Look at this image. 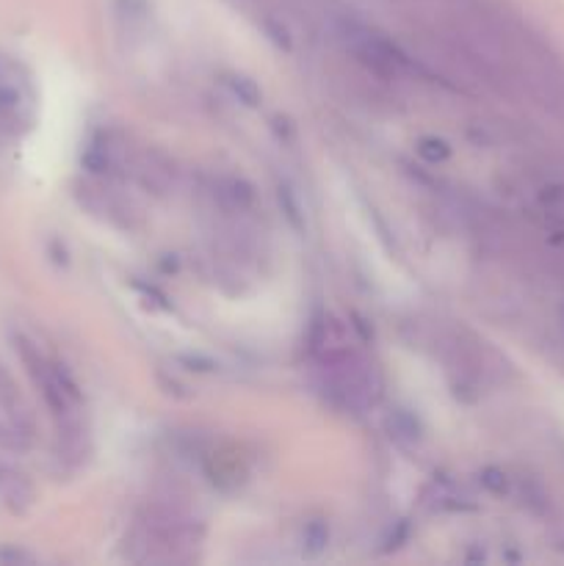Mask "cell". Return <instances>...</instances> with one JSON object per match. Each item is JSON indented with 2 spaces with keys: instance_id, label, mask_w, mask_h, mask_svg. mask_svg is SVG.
Listing matches in <instances>:
<instances>
[{
  "instance_id": "cell-1",
  "label": "cell",
  "mask_w": 564,
  "mask_h": 566,
  "mask_svg": "<svg viewBox=\"0 0 564 566\" xmlns=\"http://www.w3.org/2000/svg\"><path fill=\"white\" fill-rule=\"evenodd\" d=\"M17 348H20L22 363H25L28 374H31L33 385H36L39 392H42L50 412H53L59 420H64V423L77 420V412H81V392H77L75 381L70 379V374H66L53 357L39 352V346H33V343L25 340V337L17 340Z\"/></svg>"
},
{
  "instance_id": "cell-4",
  "label": "cell",
  "mask_w": 564,
  "mask_h": 566,
  "mask_svg": "<svg viewBox=\"0 0 564 566\" xmlns=\"http://www.w3.org/2000/svg\"><path fill=\"white\" fill-rule=\"evenodd\" d=\"M28 497H31V492H28V486L22 484L20 475L0 468V501L9 503V506H17V503H25Z\"/></svg>"
},
{
  "instance_id": "cell-3",
  "label": "cell",
  "mask_w": 564,
  "mask_h": 566,
  "mask_svg": "<svg viewBox=\"0 0 564 566\" xmlns=\"http://www.w3.org/2000/svg\"><path fill=\"white\" fill-rule=\"evenodd\" d=\"M31 442V423H28L25 407L11 387L9 376L0 370V448L22 451Z\"/></svg>"
},
{
  "instance_id": "cell-2",
  "label": "cell",
  "mask_w": 564,
  "mask_h": 566,
  "mask_svg": "<svg viewBox=\"0 0 564 566\" xmlns=\"http://www.w3.org/2000/svg\"><path fill=\"white\" fill-rule=\"evenodd\" d=\"M36 99L31 77L11 55L0 53V136L17 138L33 125Z\"/></svg>"
}]
</instances>
